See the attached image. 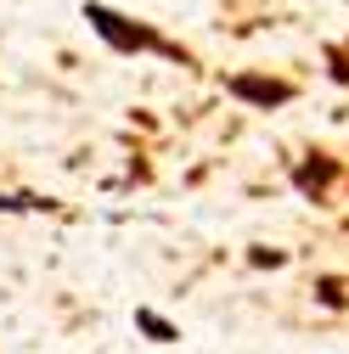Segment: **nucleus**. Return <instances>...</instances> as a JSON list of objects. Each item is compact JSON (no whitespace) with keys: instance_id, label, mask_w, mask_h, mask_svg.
<instances>
[{"instance_id":"f257e3e1","label":"nucleus","mask_w":349,"mask_h":354,"mask_svg":"<svg viewBox=\"0 0 349 354\" xmlns=\"http://www.w3.org/2000/svg\"><path fill=\"white\" fill-rule=\"evenodd\" d=\"M84 23H91L118 57H141V51H147V57H163V62L192 68V51H186V46H174V39H163L152 23H136V17H124V12H113V6H102V0H91V6H84Z\"/></svg>"},{"instance_id":"f03ea898","label":"nucleus","mask_w":349,"mask_h":354,"mask_svg":"<svg viewBox=\"0 0 349 354\" xmlns=\"http://www.w3.org/2000/svg\"><path fill=\"white\" fill-rule=\"evenodd\" d=\"M226 96L253 113H276V107L298 102V84L282 73H265V68H242V73H226Z\"/></svg>"},{"instance_id":"7ed1b4c3","label":"nucleus","mask_w":349,"mask_h":354,"mask_svg":"<svg viewBox=\"0 0 349 354\" xmlns=\"http://www.w3.org/2000/svg\"><path fill=\"white\" fill-rule=\"evenodd\" d=\"M287 180H293V192H298L304 203H327L332 186L343 180V163H338L332 152H304V158L287 169Z\"/></svg>"},{"instance_id":"20e7f679","label":"nucleus","mask_w":349,"mask_h":354,"mask_svg":"<svg viewBox=\"0 0 349 354\" xmlns=\"http://www.w3.org/2000/svg\"><path fill=\"white\" fill-rule=\"evenodd\" d=\"M136 326H141L152 343H174V337H181V326H169V321L158 315V309H136Z\"/></svg>"},{"instance_id":"39448f33","label":"nucleus","mask_w":349,"mask_h":354,"mask_svg":"<svg viewBox=\"0 0 349 354\" xmlns=\"http://www.w3.org/2000/svg\"><path fill=\"white\" fill-rule=\"evenodd\" d=\"M316 298H321L327 309H349V292H343L338 276H321V281H316Z\"/></svg>"},{"instance_id":"423d86ee","label":"nucleus","mask_w":349,"mask_h":354,"mask_svg":"<svg viewBox=\"0 0 349 354\" xmlns=\"http://www.w3.org/2000/svg\"><path fill=\"white\" fill-rule=\"evenodd\" d=\"M327 73H332L338 84H349V51H343V46H327Z\"/></svg>"},{"instance_id":"0eeeda50","label":"nucleus","mask_w":349,"mask_h":354,"mask_svg":"<svg viewBox=\"0 0 349 354\" xmlns=\"http://www.w3.org/2000/svg\"><path fill=\"white\" fill-rule=\"evenodd\" d=\"M28 208H51V203H39V197H0V214H28Z\"/></svg>"}]
</instances>
